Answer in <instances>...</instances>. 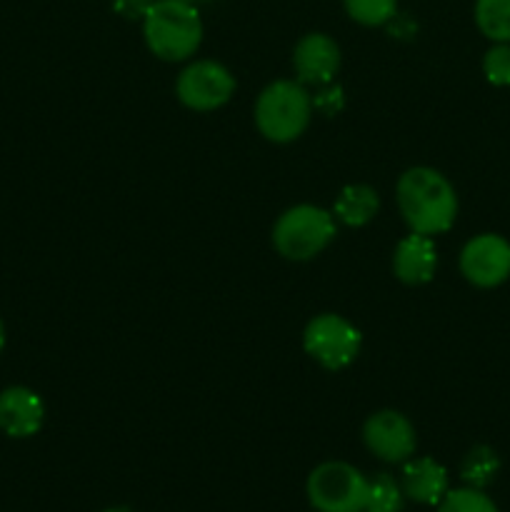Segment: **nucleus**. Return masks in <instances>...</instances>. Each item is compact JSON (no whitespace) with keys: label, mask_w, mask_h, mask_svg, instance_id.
Returning a JSON list of instances; mask_svg holds the SVG:
<instances>
[{"label":"nucleus","mask_w":510,"mask_h":512,"mask_svg":"<svg viewBox=\"0 0 510 512\" xmlns=\"http://www.w3.org/2000/svg\"><path fill=\"white\" fill-rule=\"evenodd\" d=\"M395 200L410 233L440 235L458 218V193L440 170L415 165L398 178Z\"/></svg>","instance_id":"1"},{"label":"nucleus","mask_w":510,"mask_h":512,"mask_svg":"<svg viewBox=\"0 0 510 512\" xmlns=\"http://www.w3.org/2000/svg\"><path fill=\"white\" fill-rule=\"evenodd\" d=\"M143 38L150 53L165 63H180L203 43V20L190 0H155L143 18Z\"/></svg>","instance_id":"2"},{"label":"nucleus","mask_w":510,"mask_h":512,"mask_svg":"<svg viewBox=\"0 0 510 512\" xmlns=\"http://www.w3.org/2000/svg\"><path fill=\"white\" fill-rule=\"evenodd\" d=\"M255 128L270 143H293L308 130L313 98L298 80H275L258 95L253 108Z\"/></svg>","instance_id":"3"},{"label":"nucleus","mask_w":510,"mask_h":512,"mask_svg":"<svg viewBox=\"0 0 510 512\" xmlns=\"http://www.w3.org/2000/svg\"><path fill=\"white\" fill-rule=\"evenodd\" d=\"M338 235L335 215L320 205H293L273 225V248L293 263L313 260Z\"/></svg>","instance_id":"4"},{"label":"nucleus","mask_w":510,"mask_h":512,"mask_svg":"<svg viewBox=\"0 0 510 512\" xmlns=\"http://www.w3.org/2000/svg\"><path fill=\"white\" fill-rule=\"evenodd\" d=\"M305 495L315 512H365L368 478L355 465L328 460L308 475Z\"/></svg>","instance_id":"5"},{"label":"nucleus","mask_w":510,"mask_h":512,"mask_svg":"<svg viewBox=\"0 0 510 512\" xmlns=\"http://www.w3.org/2000/svg\"><path fill=\"white\" fill-rule=\"evenodd\" d=\"M363 335L348 318L335 313L315 315L303 330V348L325 370H343L360 355Z\"/></svg>","instance_id":"6"},{"label":"nucleus","mask_w":510,"mask_h":512,"mask_svg":"<svg viewBox=\"0 0 510 512\" xmlns=\"http://www.w3.org/2000/svg\"><path fill=\"white\" fill-rule=\"evenodd\" d=\"M235 78L218 60H195L188 68L180 70L175 80V95L180 103L195 113L218 110L233 98Z\"/></svg>","instance_id":"7"},{"label":"nucleus","mask_w":510,"mask_h":512,"mask_svg":"<svg viewBox=\"0 0 510 512\" xmlns=\"http://www.w3.org/2000/svg\"><path fill=\"white\" fill-rule=\"evenodd\" d=\"M460 273L475 288H498L510 278V243L498 233H480L460 250Z\"/></svg>","instance_id":"8"},{"label":"nucleus","mask_w":510,"mask_h":512,"mask_svg":"<svg viewBox=\"0 0 510 512\" xmlns=\"http://www.w3.org/2000/svg\"><path fill=\"white\" fill-rule=\"evenodd\" d=\"M363 443L370 455L390 465H403L418 448L415 425L398 410H378L363 423Z\"/></svg>","instance_id":"9"},{"label":"nucleus","mask_w":510,"mask_h":512,"mask_svg":"<svg viewBox=\"0 0 510 512\" xmlns=\"http://www.w3.org/2000/svg\"><path fill=\"white\" fill-rule=\"evenodd\" d=\"M295 78L303 85H328L333 83L340 70V48L330 35L308 33L293 48Z\"/></svg>","instance_id":"10"},{"label":"nucleus","mask_w":510,"mask_h":512,"mask_svg":"<svg viewBox=\"0 0 510 512\" xmlns=\"http://www.w3.org/2000/svg\"><path fill=\"white\" fill-rule=\"evenodd\" d=\"M45 423V403L35 390L13 385L0 393V430L8 438H33Z\"/></svg>","instance_id":"11"},{"label":"nucleus","mask_w":510,"mask_h":512,"mask_svg":"<svg viewBox=\"0 0 510 512\" xmlns=\"http://www.w3.org/2000/svg\"><path fill=\"white\" fill-rule=\"evenodd\" d=\"M398 483L403 488L405 500L428 505V508H438V503L450 490L448 470L438 460L415 458V455L403 463V473H400Z\"/></svg>","instance_id":"12"},{"label":"nucleus","mask_w":510,"mask_h":512,"mask_svg":"<svg viewBox=\"0 0 510 512\" xmlns=\"http://www.w3.org/2000/svg\"><path fill=\"white\" fill-rule=\"evenodd\" d=\"M438 270V250L430 235L410 233L393 253V273L405 285H425Z\"/></svg>","instance_id":"13"},{"label":"nucleus","mask_w":510,"mask_h":512,"mask_svg":"<svg viewBox=\"0 0 510 512\" xmlns=\"http://www.w3.org/2000/svg\"><path fill=\"white\" fill-rule=\"evenodd\" d=\"M380 198L370 185L353 183L345 185L338 193L333 203V215L338 223L348 225V228H363L370 220L378 215Z\"/></svg>","instance_id":"14"},{"label":"nucleus","mask_w":510,"mask_h":512,"mask_svg":"<svg viewBox=\"0 0 510 512\" xmlns=\"http://www.w3.org/2000/svg\"><path fill=\"white\" fill-rule=\"evenodd\" d=\"M500 473V458L490 445H475L460 463V480L470 488L485 490Z\"/></svg>","instance_id":"15"},{"label":"nucleus","mask_w":510,"mask_h":512,"mask_svg":"<svg viewBox=\"0 0 510 512\" xmlns=\"http://www.w3.org/2000/svg\"><path fill=\"white\" fill-rule=\"evenodd\" d=\"M475 25L493 43H510V0H475Z\"/></svg>","instance_id":"16"},{"label":"nucleus","mask_w":510,"mask_h":512,"mask_svg":"<svg viewBox=\"0 0 510 512\" xmlns=\"http://www.w3.org/2000/svg\"><path fill=\"white\" fill-rule=\"evenodd\" d=\"M405 495L390 473H375L368 478V503L365 512H403Z\"/></svg>","instance_id":"17"},{"label":"nucleus","mask_w":510,"mask_h":512,"mask_svg":"<svg viewBox=\"0 0 510 512\" xmlns=\"http://www.w3.org/2000/svg\"><path fill=\"white\" fill-rule=\"evenodd\" d=\"M343 5L350 20L365 28L388 25L398 15V0H343Z\"/></svg>","instance_id":"18"},{"label":"nucleus","mask_w":510,"mask_h":512,"mask_svg":"<svg viewBox=\"0 0 510 512\" xmlns=\"http://www.w3.org/2000/svg\"><path fill=\"white\" fill-rule=\"evenodd\" d=\"M438 512H500V510L485 490L463 485V488H455V490L450 488L448 493H445V498L438 503Z\"/></svg>","instance_id":"19"},{"label":"nucleus","mask_w":510,"mask_h":512,"mask_svg":"<svg viewBox=\"0 0 510 512\" xmlns=\"http://www.w3.org/2000/svg\"><path fill=\"white\" fill-rule=\"evenodd\" d=\"M483 73L488 83L510 88V43H495L483 58Z\"/></svg>","instance_id":"20"},{"label":"nucleus","mask_w":510,"mask_h":512,"mask_svg":"<svg viewBox=\"0 0 510 512\" xmlns=\"http://www.w3.org/2000/svg\"><path fill=\"white\" fill-rule=\"evenodd\" d=\"M343 103H345L343 88H340V85L328 83V85H320V90L315 93L313 110H318V113L323 115H335L343 110Z\"/></svg>","instance_id":"21"},{"label":"nucleus","mask_w":510,"mask_h":512,"mask_svg":"<svg viewBox=\"0 0 510 512\" xmlns=\"http://www.w3.org/2000/svg\"><path fill=\"white\" fill-rule=\"evenodd\" d=\"M155 0H113V10L125 20H143Z\"/></svg>","instance_id":"22"},{"label":"nucleus","mask_w":510,"mask_h":512,"mask_svg":"<svg viewBox=\"0 0 510 512\" xmlns=\"http://www.w3.org/2000/svg\"><path fill=\"white\" fill-rule=\"evenodd\" d=\"M3 348H5V325L3 320H0V353H3Z\"/></svg>","instance_id":"23"},{"label":"nucleus","mask_w":510,"mask_h":512,"mask_svg":"<svg viewBox=\"0 0 510 512\" xmlns=\"http://www.w3.org/2000/svg\"><path fill=\"white\" fill-rule=\"evenodd\" d=\"M103 512H130V508H108V510H103Z\"/></svg>","instance_id":"24"},{"label":"nucleus","mask_w":510,"mask_h":512,"mask_svg":"<svg viewBox=\"0 0 510 512\" xmlns=\"http://www.w3.org/2000/svg\"><path fill=\"white\" fill-rule=\"evenodd\" d=\"M190 3H193V0H190Z\"/></svg>","instance_id":"25"}]
</instances>
